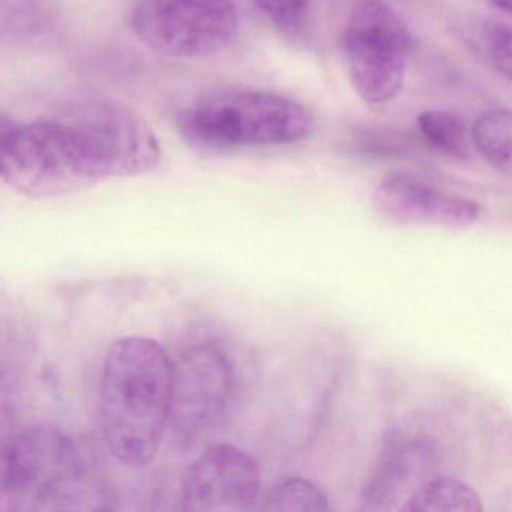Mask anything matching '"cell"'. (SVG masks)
<instances>
[{"label":"cell","mask_w":512,"mask_h":512,"mask_svg":"<svg viewBox=\"0 0 512 512\" xmlns=\"http://www.w3.org/2000/svg\"><path fill=\"white\" fill-rule=\"evenodd\" d=\"M160 142L133 109L109 98H80L0 142V179L32 197L74 193L97 182L152 172Z\"/></svg>","instance_id":"1"},{"label":"cell","mask_w":512,"mask_h":512,"mask_svg":"<svg viewBox=\"0 0 512 512\" xmlns=\"http://www.w3.org/2000/svg\"><path fill=\"white\" fill-rule=\"evenodd\" d=\"M173 362L154 338L128 335L110 347L100 382V422L113 457L143 466L157 455L169 419Z\"/></svg>","instance_id":"2"},{"label":"cell","mask_w":512,"mask_h":512,"mask_svg":"<svg viewBox=\"0 0 512 512\" xmlns=\"http://www.w3.org/2000/svg\"><path fill=\"white\" fill-rule=\"evenodd\" d=\"M179 136L199 152L301 142L313 133L304 104L247 89H217L188 104L176 121Z\"/></svg>","instance_id":"3"},{"label":"cell","mask_w":512,"mask_h":512,"mask_svg":"<svg viewBox=\"0 0 512 512\" xmlns=\"http://www.w3.org/2000/svg\"><path fill=\"white\" fill-rule=\"evenodd\" d=\"M412 35L385 0H359L341 35V58L353 89L370 104L394 100L406 82Z\"/></svg>","instance_id":"4"},{"label":"cell","mask_w":512,"mask_h":512,"mask_svg":"<svg viewBox=\"0 0 512 512\" xmlns=\"http://www.w3.org/2000/svg\"><path fill=\"white\" fill-rule=\"evenodd\" d=\"M128 23L146 47L184 61L220 55L239 31L232 0H134Z\"/></svg>","instance_id":"5"},{"label":"cell","mask_w":512,"mask_h":512,"mask_svg":"<svg viewBox=\"0 0 512 512\" xmlns=\"http://www.w3.org/2000/svg\"><path fill=\"white\" fill-rule=\"evenodd\" d=\"M85 460L71 437L56 428L19 431L5 479L4 499L17 508H65L79 500Z\"/></svg>","instance_id":"6"},{"label":"cell","mask_w":512,"mask_h":512,"mask_svg":"<svg viewBox=\"0 0 512 512\" xmlns=\"http://www.w3.org/2000/svg\"><path fill=\"white\" fill-rule=\"evenodd\" d=\"M233 388V370L215 344H197L173 364L167 427L190 442L223 416Z\"/></svg>","instance_id":"7"},{"label":"cell","mask_w":512,"mask_h":512,"mask_svg":"<svg viewBox=\"0 0 512 512\" xmlns=\"http://www.w3.org/2000/svg\"><path fill=\"white\" fill-rule=\"evenodd\" d=\"M260 470L244 449L230 443L208 446L182 478L181 502L187 511L236 512L259 503Z\"/></svg>","instance_id":"8"},{"label":"cell","mask_w":512,"mask_h":512,"mask_svg":"<svg viewBox=\"0 0 512 512\" xmlns=\"http://www.w3.org/2000/svg\"><path fill=\"white\" fill-rule=\"evenodd\" d=\"M371 206L383 221L397 226L463 229L481 215V206L475 200L445 193L404 175L383 179L371 196Z\"/></svg>","instance_id":"9"},{"label":"cell","mask_w":512,"mask_h":512,"mask_svg":"<svg viewBox=\"0 0 512 512\" xmlns=\"http://www.w3.org/2000/svg\"><path fill=\"white\" fill-rule=\"evenodd\" d=\"M437 443L427 436L394 434L380 455L362 493L365 508L388 511L404 502L413 484L430 472L437 460Z\"/></svg>","instance_id":"10"},{"label":"cell","mask_w":512,"mask_h":512,"mask_svg":"<svg viewBox=\"0 0 512 512\" xmlns=\"http://www.w3.org/2000/svg\"><path fill=\"white\" fill-rule=\"evenodd\" d=\"M62 25L55 0H0V43L44 46L61 37Z\"/></svg>","instance_id":"11"},{"label":"cell","mask_w":512,"mask_h":512,"mask_svg":"<svg viewBox=\"0 0 512 512\" xmlns=\"http://www.w3.org/2000/svg\"><path fill=\"white\" fill-rule=\"evenodd\" d=\"M401 509L409 512H481L482 502L479 494L461 479L437 476L416 485Z\"/></svg>","instance_id":"12"},{"label":"cell","mask_w":512,"mask_h":512,"mask_svg":"<svg viewBox=\"0 0 512 512\" xmlns=\"http://www.w3.org/2000/svg\"><path fill=\"white\" fill-rule=\"evenodd\" d=\"M512 119L508 109H496L476 119L472 128L473 145L490 166L511 172Z\"/></svg>","instance_id":"13"},{"label":"cell","mask_w":512,"mask_h":512,"mask_svg":"<svg viewBox=\"0 0 512 512\" xmlns=\"http://www.w3.org/2000/svg\"><path fill=\"white\" fill-rule=\"evenodd\" d=\"M418 130L428 146L449 157L467 154L466 127L457 116L442 110H430L418 116Z\"/></svg>","instance_id":"14"},{"label":"cell","mask_w":512,"mask_h":512,"mask_svg":"<svg viewBox=\"0 0 512 512\" xmlns=\"http://www.w3.org/2000/svg\"><path fill=\"white\" fill-rule=\"evenodd\" d=\"M262 509L265 511H328L329 500L325 491L304 478H289L275 485Z\"/></svg>","instance_id":"15"},{"label":"cell","mask_w":512,"mask_h":512,"mask_svg":"<svg viewBox=\"0 0 512 512\" xmlns=\"http://www.w3.org/2000/svg\"><path fill=\"white\" fill-rule=\"evenodd\" d=\"M476 38L479 52L497 73L511 79V29L503 23L485 20L479 25Z\"/></svg>","instance_id":"16"},{"label":"cell","mask_w":512,"mask_h":512,"mask_svg":"<svg viewBox=\"0 0 512 512\" xmlns=\"http://www.w3.org/2000/svg\"><path fill=\"white\" fill-rule=\"evenodd\" d=\"M17 434L19 430H17L13 391H11L7 374L0 365V500L4 499L8 463H10Z\"/></svg>","instance_id":"17"},{"label":"cell","mask_w":512,"mask_h":512,"mask_svg":"<svg viewBox=\"0 0 512 512\" xmlns=\"http://www.w3.org/2000/svg\"><path fill=\"white\" fill-rule=\"evenodd\" d=\"M281 31L296 32L304 25L308 0H251Z\"/></svg>","instance_id":"18"},{"label":"cell","mask_w":512,"mask_h":512,"mask_svg":"<svg viewBox=\"0 0 512 512\" xmlns=\"http://www.w3.org/2000/svg\"><path fill=\"white\" fill-rule=\"evenodd\" d=\"M487 2L494 10L500 11V13H511L512 0H487Z\"/></svg>","instance_id":"19"},{"label":"cell","mask_w":512,"mask_h":512,"mask_svg":"<svg viewBox=\"0 0 512 512\" xmlns=\"http://www.w3.org/2000/svg\"><path fill=\"white\" fill-rule=\"evenodd\" d=\"M14 122L11 121L10 118H7L5 115H0V142L4 140L5 134L8 133V131L11 130V127H13Z\"/></svg>","instance_id":"20"}]
</instances>
